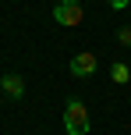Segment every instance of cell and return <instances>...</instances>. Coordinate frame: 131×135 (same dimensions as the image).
<instances>
[{
  "label": "cell",
  "mask_w": 131,
  "mask_h": 135,
  "mask_svg": "<svg viewBox=\"0 0 131 135\" xmlns=\"http://www.w3.org/2000/svg\"><path fill=\"white\" fill-rule=\"evenodd\" d=\"M64 128L67 135H89V110L82 100H67L64 107Z\"/></svg>",
  "instance_id": "6da1fadb"
},
{
  "label": "cell",
  "mask_w": 131,
  "mask_h": 135,
  "mask_svg": "<svg viewBox=\"0 0 131 135\" xmlns=\"http://www.w3.org/2000/svg\"><path fill=\"white\" fill-rule=\"evenodd\" d=\"M53 21H57V25L75 28V25H82V21H85V7L78 4V0H57V7H53Z\"/></svg>",
  "instance_id": "7a4b0ae2"
},
{
  "label": "cell",
  "mask_w": 131,
  "mask_h": 135,
  "mask_svg": "<svg viewBox=\"0 0 131 135\" xmlns=\"http://www.w3.org/2000/svg\"><path fill=\"white\" fill-rule=\"evenodd\" d=\"M96 54H89V50H85V54H75V57H71V71H75L78 75V78H89V75L92 71H96Z\"/></svg>",
  "instance_id": "3957f363"
},
{
  "label": "cell",
  "mask_w": 131,
  "mask_h": 135,
  "mask_svg": "<svg viewBox=\"0 0 131 135\" xmlns=\"http://www.w3.org/2000/svg\"><path fill=\"white\" fill-rule=\"evenodd\" d=\"M0 85H4V93L11 96V100H21V96H25V82H21L18 75H4Z\"/></svg>",
  "instance_id": "277c9868"
},
{
  "label": "cell",
  "mask_w": 131,
  "mask_h": 135,
  "mask_svg": "<svg viewBox=\"0 0 131 135\" xmlns=\"http://www.w3.org/2000/svg\"><path fill=\"white\" fill-rule=\"evenodd\" d=\"M128 75H131V68H128V64H120V61L110 68V78L117 82V85H124V82H128Z\"/></svg>",
  "instance_id": "5b68a950"
},
{
  "label": "cell",
  "mask_w": 131,
  "mask_h": 135,
  "mask_svg": "<svg viewBox=\"0 0 131 135\" xmlns=\"http://www.w3.org/2000/svg\"><path fill=\"white\" fill-rule=\"evenodd\" d=\"M117 39H120V43H124V46L131 50V25H124V28H120V32H117Z\"/></svg>",
  "instance_id": "8992f818"
},
{
  "label": "cell",
  "mask_w": 131,
  "mask_h": 135,
  "mask_svg": "<svg viewBox=\"0 0 131 135\" xmlns=\"http://www.w3.org/2000/svg\"><path fill=\"white\" fill-rule=\"evenodd\" d=\"M106 4H110L113 11H124V7H128V0H106Z\"/></svg>",
  "instance_id": "52a82bcc"
}]
</instances>
